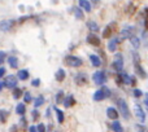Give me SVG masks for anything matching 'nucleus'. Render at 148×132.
Returning <instances> with one entry per match:
<instances>
[{
    "mask_svg": "<svg viewBox=\"0 0 148 132\" xmlns=\"http://www.w3.org/2000/svg\"><path fill=\"white\" fill-rule=\"evenodd\" d=\"M87 27L90 29V30L92 31V33H96V31H99V25H97L96 22H95V21H90L88 23H87Z\"/></svg>",
    "mask_w": 148,
    "mask_h": 132,
    "instance_id": "nucleus-24",
    "label": "nucleus"
},
{
    "mask_svg": "<svg viewBox=\"0 0 148 132\" xmlns=\"http://www.w3.org/2000/svg\"><path fill=\"white\" fill-rule=\"evenodd\" d=\"M16 21L13 20H5V21H1L0 22V31H9L10 29L14 26Z\"/></svg>",
    "mask_w": 148,
    "mask_h": 132,
    "instance_id": "nucleus-7",
    "label": "nucleus"
},
{
    "mask_svg": "<svg viewBox=\"0 0 148 132\" xmlns=\"http://www.w3.org/2000/svg\"><path fill=\"white\" fill-rule=\"evenodd\" d=\"M118 44H120V39H118V38H113L112 40L108 43V49H109V52H116Z\"/></svg>",
    "mask_w": 148,
    "mask_h": 132,
    "instance_id": "nucleus-15",
    "label": "nucleus"
},
{
    "mask_svg": "<svg viewBox=\"0 0 148 132\" xmlns=\"http://www.w3.org/2000/svg\"><path fill=\"white\" fill-rule=\"evenodd\" d=\"M36 132H46V126H44L43 123L38 125L36 126Z\"/></svg>",
    "mask_w": 148,
    "mask_h": 132,
    "instance_id": "nucleus-35",
    "label": "nucleus"
},
{
    "mask_svg": "<svg viewBox=\"0 0 148 132\" xmlns=\"http://www.w3.org/2000/svg\"><path fill=\"white\" fill-rule=\"evenodd\" d=\"M3 88H4V83H3V82H0V92H1Z\"/></svg>",
    "mask_w": 148,
    "mask_h": 132,
    "instance_id": "nucleus-43",
    "label": "nucleus"
},
{
    "mask_svg": "<svg viewBox=\"0 0 148 132\" xmlns=\"http://www.w3.org/2000/svg\"><path fill=\"white\" fill-rule=\"evenodd\" d=\"M9 132H18L17 126H12V127H10V131H9Z\"/></svg>",
    "mask_w": 148,
    "mask_h": 132,
    "instance_id": "nucleus-41",
    "label": "nucleus"
},
{
    "mask_svg": "<svg viewBox=\"0 0 148 132\" xmlns=\"http://www.w3.org/2000/svg\"><path fill=\"white\" fill-rule=\"evenodd\" d=\"M110 96V91L108 87L103 86L100 89H97L96 92L94 93V100L95 101H103V100L108 99V97Z\"/></svg>",
    "mask_w": 148,
    "mask_h": 132,
    "instance_id": "nucleus-1",
    "label": "nucleus"
},
{
    "mask_svg": "<svg viewBox=\"0 0 148 132\" xmlns=\"http://www.w3.org/2000/svg\"><path fill=\"white\" fill-rule=\"evenodd\" d=\"M65 62H66L68 66H70V67H79V66H82V60L75 56H72V54L65 57Z\"/></svg>",
    "mask_w": 148,
    "mask_h": 132,
    "instance_id": "nucleus-4",
    "label": "nucleus"
},
{
    "mask_svg": "<svg viewBox=\"0 0 148 132\" xmlns=\"http://www.w3.org/2000/svg\"><path fill=\"white\" fill-rule=\"evenodd\" d=\"M146 105H148V93H146Z\"/></svg>",
    "mask_w": 148,
    "mask_h": 132,
    "instance_id": "nucleus-44",
    "label": "nucleus"
},
{
    "mask_svg": "<svg viewBox=\"0 0 148 132\" xmlns=\"http://www.w3.org/2000/svg\"><path fill=\"white\" fill-rule=\"evenodd\" d=\"M90 61H91L92 66H95V67L101 66V61H100L99 56H96V54H91V56H90Z\"/></svg>",
    "mask_w": 148,
    "mask_h": 132,
    "instance_id": "nucleus-18",
    "label": "nucleus"
},
{
    "mask_svg": "<svg viewBox=\"0 0 148 132\" xmlns=\"http://www.w3.org/2000/svg\"><path fill=\"white\" fill-rule=\"evenodd\" d=\"M120 82H123L125 84H134L135 82H134V79L131 78V76H129L126 73H121L120 75Z\"/></svg>",
    "mask_w": 148,
    "mask_h": 132,
    "instance_id": "nucleus-12",
    "label": "nucleus"
},
{
    "mask_svg": "<svg viewBox=\"0 0 148 132\" xmlns=\"http://www.w3.org/2000/svg\"><path fill=\"white\" fill-rule=\"evenodd\" d=\"M134 112H135L136 118H138L140 122H144V120H146V113H144V110L142 109L139 105H135V108H134Z\"/></svg>",
    "mask_w": 148,
    "mask_h": 132,
    "instance_id": "nucleus-10",
    "label": "nucleus"
},
{
    "mask_svg": "<svg viewBox=\"0 0 148 132\" xmlns=\"http://www.w3.org/2000/svg\"><path fill=\"white\" fill-rule=\"evenodd\" d=\"M27 78H29V71L26 69H22V70H20L17 73V79H20V80H26Z\"/></svg>",
    "mask_w": 148,
    "mask_h": 132,
    "instance_id": "nucleus-19",
    "label": "nucleus"
},
{
    "mask_svg": "<svg viewBox=\"0 0 148 132\" xmlns=\"http://www.w3.org/2000/svg\"><path fill=\"white\" fill-rule=\"evenodd\" d=\"M78 5L82 8V9H84L86 12H91V3H90V0H78Z\"/></svg>",
    "mask_w": 148,
    "mask_h": 132,
    "instance_id": "nucleus-16",
    "label": "nucleus"
},
{
    "mask_svg": "<svg viewBox=\"0 0 148 132\" xmlns=\"http://www.w3.org/2000/svg\"><path fill=\"white\" fill-rule=\"evenodd\" d=\"M23 101H25V104H29V102H31V95H30V92H25V93H23Z\"/></svg>",
    "mask_w": 148,
    "mask_h": 132,
    "instance_id": "nucleus-33",
    "label": "nucleus"
},
{
    "mask_svg": "<svg viewBox=\"0 0 148 132\" xmlns=\"http://www.w3.org/2000/svg\"><path fill=\"white\" fill-rule=\"evenodd\" d=\"M134 69H135V73L138 74V75L140 76L142 79L147 78V73H146V70H144V69L142 67V65H140V64H134Z\"/></svg>",
    "mask_w": 148,
    "mask_h": 132,
    "instance_id": "nucleus-14",
    "label": "nucleus"
},
{
    "mask_svg": "<svg viewBox=\"0 0 148 132\" xmlns=\"http://www.w3.org/2000/svg\"><path fill=\"white\" fill-rule=\"evenodd\" d=\"M107 115H108V118H109V119L116 120L118 118V112L114 109V108H108V109H107Z\"/></svg>",
    "mask_w": 148,
    "mask_h": 132,
    "instance_id": "nucleus-17",
    "label": "nucleus"
},
{
    "mask_svg": "<svg viewBox=\"0 0 148 132\" xmlns=\"http://www.w3.org/2000/svg\"><path fill=\"white\" fill-rule=\"evenodd\" d=\"M92 79H94V83L96 84V86H104L105 82L108 80V76H107V73H105V71L99 70L94 74Z\"/></svg>",
    "mask_w": 148,
    "mask_h": 132,
    "instance_id": "nucleus-2",
    "label": "nucleus"
},
{
    "mask_svg": "<svg viewBox=\"0 0 148 132\" xmlns=\"http://www.w3.org/2000/svg\"><path fill=\"white\" fill-rule=\"evenodd\" d=\"M87 80H88V78H87V75L84 73H78L75 75V78H74V82H75L78 86H84V84L87 83Z\"/></svg>",
    "mask_w": 148,
    "mask_h": 132,
    "instance_id": "nucleus-8",
    "label": "nucleus"
},
{
    "mask_svg": "<svg viewBox=\"0 0 148 132\" xmlns=\"http://www.w3.org/2000/svg\"><path fill=\"white\" fill-rule=\"evenodd\" d=\"M87 43H88L90 46L99 47L100 46V39H99V36L95 35V34H90V35H87Z\"/></svg>",
    "mask_w": 148,
    "mask_h": 132,
    "instance_id": "nucleus-9",
    "label": "nucleus"
},
{
    "mask_svg": "<svg viewBox=\"0 0 148 132\" xmlns=\"http://www.w3.org/2000/svg\"><path fill=\"white\" fill-rule=\"evenodd\" d=\"M5 75V67H0V79L4 78Z\"/></svg>",
    "mask_w": 148,
    "mask_h": 132,
    "instance_id": "nucleus-40",
    "label": "nucleus"
},
{
    "mask_svg": "<svg viewBox=\"0 0 148 132\" xmlns=\"http://www.w3.org/2000/svg\"><path fill=\"white\" fill-rule=\"evenodd\" d=\"M113 67H114V70H117L118 73L122 71V69H123V57H122L121 53H117L114 56V60H113Z\"/></svg>",
    "mask_w": 148,
    "mask_h": 132,
    "instance_id": "nucleus-6",
    "label": "nucleus"
},
{
    "mask_svg": "<svg viewBox=\"0 0 148 132\" xmlns=\"http://www.w3.org/2000/svg\"><path fill=\"white\" fill-rule=\"evenodd\" d=\"M130 42H131V44H133L134 48H139V46H140V39H138L135 35L131 36V38H130Z\"/></svg>",
    "mask_w": 148,
    "mask_h": 132,
    "instance_id": "nucleus-27",
    "label": "nucleus"
},
{
    "mask_svg": "<svg viewBox=\"0 0 148 132\" xmlns=\"http://www.w3.org/2000/svg\"><path fill=\"white\" fill-rule=\"evenodd\" d=\"M44 104V97L43 96H39V97H36V100L34 101V105H35V108H39V106H42V105Z\"/></svg>",
    "mask_w": 148,
    "mask_h": 132,
    "instance_id": "nucleus-29",
    "label": "nucleus"
},
{
    "mask_svg": "<svg viewBox=\"0 0 148 132\" xmlns=\"http://www.w3.org/2000/svg\"><path fill=\"white\" fill-rule=\"evenodd\" d=\"M74 13H75V17L78 18V20H83V17H84V16H83V12H82V9H81V8H77V9H75V12H74Z\"/></svg>",
    "mask_w": 148,
    "mask_h": 132,
    "instance_id": "nucleus-32",
    "label": "nucleus"
},
{
    "mask_svg": "<svg viewBox=\"0 0 148 132\" xmlns=\"http://www.w3.org/2000/svg\"><path fill=\"white\" fill-rule=\"evenodd\" d=\"M20 125H21V127L23 128V130H26V127H27V120H26V118L22 115V118H21V120H20Z\"/></svg>",
    "mask_w": 148,
    "mask_h": 132,
    "instance_id": "nucleus-34",
    "label": "nucleus"
},
{
    "mask_svg": "<svg viewBox=\"0 0 148 132\" xmlns=\"http://www.w3.org/2000/svg\"><path fill=\"white\" fill-rule=\"evenodd\" d=\"M29 132H36V127L35 126H31V127L29 128Z\"/></svg>",
    "mask_w": 148,
    "mask_h": 132,
    "instance_id": "nucleus-42",
    "label": "nucleus"
},
{
    "mask_svg": "<svg viewBox=\"0 0 148 132\" xmlns=\"http://www.w3.org/2000/svg\"><path fill=\"white\" fill-rule=\"evenodd\" d=\"M55 112H56V115H57V120H59V123H62L64 122V113H62V110L57 109V108H55Z\"/></svg>",
    "mask_w": 148,
    "mask_h": 132,
    "instance_id": "nucleus-26",
    "label": "nucleus"
},
{
    "mask_svg": "<svg viewBox=\"0 0 148 132\" xmlns=\"http://www.w3.org/2000/svg\"><path fill=\"white\" fill-rule=\"evenodd\" d=\"M22 89L21 88H18V87H16V88H13V97H14L16 100L17 99H20L21 96H22Z\"/></svg>",
    "mask_w": 148,
    "mask_h": 132,
    "instance_id": "nucleus-28",
    "label": "nucleus"
},
{
    "mask_svg": "<svg viewBox=\"0 0 148 132\" xmlns=\"http://www.w3.org/2000/svg\"><path fill=\"white\" fill-rule=\"evenodd\" d=\"M113 27H114V23H112V25H108L107 27H105L104 33H103V36H104V38H109V36H112Z\"/></svg>",
    "mask_w": 148,
    "mask_h": 132,
    "instance_id": "nucleus-20",
    "label": "nucleus"
},
{
    "mask_svg": "<svg viewBox=\"0 0 148 132\" xmlns=\"http://www.w3.org/2000/svg\"><path fill=\"white\" fill-rule=\"evenodd\" d=\"M62 99H64V92L59 91V92H57V95H56V102H57V104H61Z\"/></svg>",
    "mask_w": 148,
    "mask_h": 132,
    "instance_id": "nucleus-31",
    "label": "nucleus"
},
{
    "mask_svg": "<svg viewBox=\"0 0 148 132\" xmlns=\"http://www.w3.org/2000/svg\"><path fill=\"white\" fill-rule=\"evenodd\" d=\"M65 76H66V74H65L64 69H59V70L56 71V80L57 82H62L65 79Z\"/></svg>",
    "mask_w": 148,
    "mask_h": 132,
    "instance_id": "nucleus-22",
    "label": "nucleus"
},
{
    "mask_svg": "<svg viewBox=\"0 0 148 132\" xmlns=\"http://www.w3.org/2000/svg\"><path fill=\"white\" fill-rule=\"evenodd\" d=\"M16 113H17L18 115H21V117H22V115L26 113V106H25V104H18L17 106H16Z\"/></svg>",
    "mask_w": 148,
    "mask_h": 132,
    "instance_id": "nucleus-23",
    "label": "nucleus"
},
{
    "mask_svg": "<svg viewBox=\"0 0 148 132\" xmlns=\"http://www.w3.org/2000/svg\"><path fill=\"white\" fill-rule=\"evenodd\" d=\"M62 102H64L65 108H72L75 105V99H74L73 95H69V96L65 97V100H62Z\"/></svg>",
    "mask_w": 148,
    "mask_h": 132,
    "instance_id": "nucleus-13",
    "label": "nucleus"
},
{
    "mask_svg": "<svg viewBox=\"0 0 148 132\" xmlns=\"http://www.w3.org/2000/svg\"><path fill=\"white\" fill-rule=\"evenodd\" d=\"M17 76L16 75H8L5 76V80L3 82L4 83V87H7V88H16L17 87Z\"/></svg>",
    "mask_w": 148,
    "mask_h": 132,
    "instance_id": "nucleus-5",
    "label": "nucleus"
},
{
    "mask_svg": "<svg viewBox=\"0 0 148 132\" xmlns=\"http://www.w3.org/2000/svg\"><path fill=\"white\" fill-rule=\"evenodd\" d=\"M5 56H7V53L3 51H0V66L3 65V62L5 61Z\"/></svg>",
    "mask_w": 148,
    "mask_h": 132,
    "instance_id": "nucleus-36",
    "label": "nucleus"
},
{
    "mask_svg": "<svg viewBox=\"0 0 148 132\" xmlns=\"http://www.w3.org/2000/svg\"><path fill=\"white\" fill-rule=\"evenodd\" d=\"M7 118H8V112H5V110H0V122L5 123L7 122Z\"/></svg>",
    "mask_w": 148,
    "mask_h": 132,
    "instance_id": "nucleus-30",
    "label": "nucleus"
},
{
    "mask_svg": "<svg viewBox=\"0 0 148 132\" xmlns=\"http://www.w3.org/2000/svg\"><path fill=\"white\" fill-rule=\"evenodd\" d=\"M39 84H40V79H34V80L31 82V86L33 87H38Z\"/></svg>",
    "mask_w": 148,
    "mask_h": 132,
    "instance_id": "nucleus-38",
    "label": "nucleus"
},
{
    "mask_svg": "<svg viewBox=\"0 0 148 132\" xmlns=\"http://www.w3.org/2000/svg\"><path fill=\"white\" fill-rule=\"evenodd\" d=\"M131 36H134V29L133 27H126L121 31V38L122 39H130Z\"/></svg>",
    "mask_w": 148,
    "mask_h": 132,
    "instance_id": "nucleus-11",
    "label": "nucleus"
},
{
    "mask_svg": "<svg viewBox=\"0 0 148 132\" xmlns=\"http://www.w3.org/2000/svg\"><path fill=\"white\" fill-rule=\"evenodd\" d=\"M112 130L114 131V132H122V131H123V128H122V126H121V123H120V122L114 120V122L112 123Z\"/></svg>",
    "mask_w": 148,
    "mask_h": 132,
    "instance_id": "nucleus-25",
    "label": "nucleus"
},
{
    "mask_svg": "<svg viewBox=\"0 0 148 132\" xmlns=\"http://www.w3.org/2000/svg\"><path fill=\"white\" fill-rule=\"evenodd\" d=\"M38 118H39V112L38 110H33V119L36 120Z\"/></svg>",
    "mask_w": 148,
    "mask_h": 132,
    "instance_id": "nucleus-39",
    "label": "nucleus"
},
{
    "mask_svg": "<svg viewBox=\"0 0 148 132\" xmlns=\"http://www.w3.org/2000/svg\"><path fill=\"white\" fill-rule=\"evenodd\" d=\"M8 64H9V66L12 69H16L18 67V60L16 56H9L8 57Z\"/></svg>",
    "mask_w": 148,
    "mask_h": 132,
    "instance_id": "nucleus-21",
    "label": "nucleus"
},
{
    "mask_svg": "<svg viewBox=\"0 0 148 132\" xmlns=\"http://www.w3.org/2000/svg\"><path fill=\"white\" fill-rule=\"evenodd\" d=\"M118 108H120V113L122 114V117L125 119H129L130 118V110H129L127 104H126V101L123 99L118 100Z\"/></svg>",
    "mask_w": 148,
    "mask_h": 132,
    "instance_id": "nucleus-3",
    "label": "nucleus"
},
{
    "mask_svg": "<svg viewBox=\"0 0 148 132\" xmlns=\"http://www.w3.org/2000/svg\"><path fill=\"white\" fill-rule=\"evenodd\" d=\"M134 96H135V97H140V96H143V92H142L140 89L135 88V89H134Z\"/></svg>",
    "mask_w": 148,
    "mask_h": 132,
    "instance_id": "nucleus-37",
    "label": "nucleus"
}]
</instances>
